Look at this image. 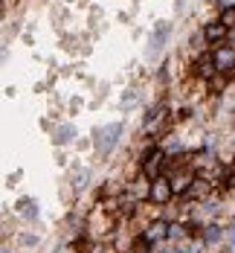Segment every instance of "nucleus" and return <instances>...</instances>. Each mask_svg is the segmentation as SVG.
<instances>
[{"label":"nucleus","instance_id":"obj_11","mask_svg":"<svg viewBox=\"0 0 235 253\" xmlns=\"http://www.w3.org/2000/svg\"><path fill=\"white\" fill-rule=\"evenodd\" d=\"M218 239H221V230L218 227H209L206 230V242H218Z\"/></svg>","mask_w":235,"mask_h":253},{"label":"nucleus","instance_id":"obj_4","mask_svg":"<svg viewBox=\"0 0 235 253\" xmlns=\"http://www.w3.org/2000/svg\"><path fill=\"white\" fill-rule=\"evenodd\" d=\"M163 160H166V154L157 149L154 154H148V160H145V166H142V172H145V178H151V181H157V172H160V166H163Z\"/></svg>","mask_w":235,"mask_h":253},{"label":"nucleus","instance_id":"obj_7","mask_svg":"<svg viewBox=\"0 0 235 253\" xmlns=\"http://www.w3.org/2000/svg\"><path fill=\"white\" fill-rule=\"evenodd\" d=\"M189 184H195L189 172H180V175H177V178L172 181V186H174V192H186V189H189Z\"/></svg>","mask_w":235,"mask_h":253},{"label":"nucleus","instance_id":"obj_10","mask_svg":"<svg viewBox=\"0 0 235 253\" xmlns=\"http://www.w3.org/2000/svg\"><path fill=\"white\" fill-rule=\"evenodd\" d=\"M221 23H227L230 29L235 26V6H233V9H224V15H221Z\"/></svg>","mask_w":235,"mask_h":253},{"label":"nucleus","instance_id":"obj_2","mask_svg":"<svg viewBox=\"0 0 235 253\" xmlns=\"http://www.w3.org/2000/svg\"><path fill=\"white\" fill-rule=\"evenodd\" d=\"M212 61H215V67L224 73V70H235V50L233 47H218L215 52H212Z\"/></svg>","mask_w":235,"mask_h":253},{"label":"nucleus","instance_id":"obj_8","mask_svg":"<svg viewBox=\"0 0 235 253\" xmlns=\"http://www.w3.org/2000/svg\"><path fill=\"white\" fill-rule=\"evenodd\" d=\"M73 134H76V128H73V125H61V128L55 131V143H70V140H73Z\"/></svg>","mask_w":235,"mask_h":253},{"label":"nucleus","instance_id":"obj_3","mask_svg":"<svg viewBox=\"0 0 235 253\" xmlns=\"http://www.w3.org/2000/svg\"><path fill=\"white\" fill-rule=\"evenodd\" d=\"M122 131V125L119 122H113V125H108V128H102V140H99V152H110L113 146H116V134Z\"/></svg>","mask_w":235,"mask_h":253},{"label":"nucleus","instance_id":"obj_12","mask_svg":"<svg viewBox=\"0 0 235 253\" xmlns=\"http://www.w3.org/2000/svg\"><path fill=\"white\" fill-rule=\"evenodd\" d=\"M206 192V184L204 181H195V186H192V195H204Z\"/></svg>","mask_w":235,"mask_h":253},{"label":"nucleus","instance_id":"obj_15","mask_svg":"<svg viewBox=\"0 0 235 253\" xmlns=\"http://www.w3.org/2000/svg\"><path fill=\"white\" fill-rule=\"evenodd\" d=\"M215 3H218L221 9H233V3H235V0H215Z\"/></svg>","mask_w":235,"mask_h":253},{"label":"nucleus","instance_id":"obj_14","mask_svg":"<svg viewBox=\"0 0 235 253\" xmlns=\"http://www.w3.org/2000/svg\"><path fill=\"white\" fill-rule=\"evenodd\" d=\"M131 253H148V245H145V242H140V245H134V248H131Z\"/></svg>","mask_w":235,"mask_h":253},{"label":"nucleus","instance_id":"obj_6","mask_svg":"<svg viewBox=\"0 0 235 253\" xmlns=\"http://www.w3.org/2000/svg\"><path fill=\"white\" fill-rule=\"evenodd\" d=\"M166 236H169V224H166V221H154V224L148 227V233H145L148 242H157V239H166Z\"/></svg>","mask_w":235,"mask_h":253},{"label":"nucleus","instance_id":"obj_1","mask_svg":"<svg viewBox=\"0 0 235 253\" xmlns=\"http://www.w3.org/2000/svg\"><path fill=\"white\" fill-rule=\"evenodd\" d=\"M172 192H174V186H172V181H163V178H157L154 184H151V201L154 204H166L169 198H172Z\"/></svg>","mask_w":235,"mask_h":253},{"label":"nucleus","instance_id":"obj_13","mask_svg":"<svg viewBox=\"0 0 235 253\" xmlns=\"http://www.w3.org/2000/svg\"><path fill=\"white\" fill-rule=\"evenodd\" d=\"M20 242H23V245H29V248H32V245H38V239H35L32 233H26V236H20Z\"/></svg>","mask_w":235,"mask_h":253},{"label":"nucleus","instance_id":"obj_9","mask_svg":"<svg viewBox=\"0 0 235 253\" xmlns=\"http://www.w3.org/2000/svg\"><path fill=\"white\" fill-rule=\"evenodd\" d=\"M215 70H218V67H215V61H212V58H209V61H201V76H206V79H209Z\"/></svg>","mask_w":235,"mask_h":253},{"label":"nucleus","instance_id":"obj_5","mask_svg":"<svg viewBox=\"0 0 235 253\" xmlns=\"http://www.w3.org/2000/svg\"><path fill=\"white\" fill-rule=\"evenodd\" d=\"M227 32H230L227 23H221V20H218V23H209V26H206V41H224Z\"/></svg>","mask_w":235,"mask_h":253}]
</instances>
